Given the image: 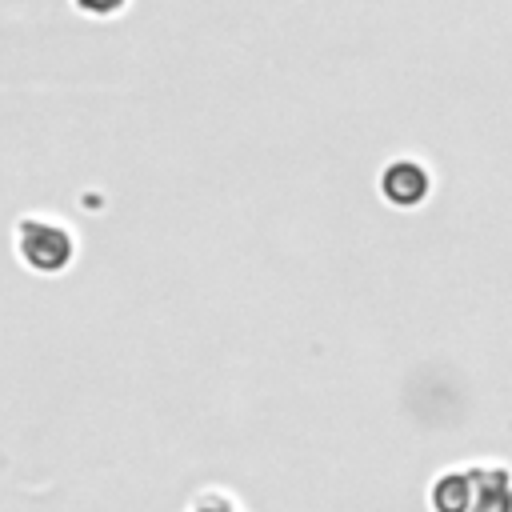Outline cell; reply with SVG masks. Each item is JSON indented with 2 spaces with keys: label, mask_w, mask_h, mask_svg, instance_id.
<instances>
[{
  "label": "cell",
  "mask_w": 512,
  "mask_h": 512,
  "mask_svg": "<svg viewBox=\"0 0 512 512\" xmlns=\"http://www.w3.org/2000/svg\"><path fill=\"white\" fill-rule=\"evenodd\" d=\"M16 260L36 276H60L76 260V236L52 216H20L12 228Z\"/></svg>",
  "instance_id": "1"
},
{
  "label": "cell",
  "mask_w": 512,
  "mask_h": 512,
  "mask_svg": "<svg viewBox=\"0 0 512 512\" xmlns=\"http://www.w3.org/2000/svg\"><path fill=\"white\" fill-rule=\"evenodd\" d=\"M380 192L388 204L396 208H416L428 200L432 192V176L420 160H392L384 172H380Z\"/></svg>",
  "instance_id": "2"
},
{
  "label": "cell",
  "mask_w": 512,
  "mask_h": 512,
  "mask_svg": "<svg viewBox=\"0 0 512 512\" xmlns=\"http://www.w3.org/2000/svg\"><path fill=\"white\" fill-rule=\"evenodd\" d=\"M472 484H476V472H468V476H444V480L436 484V492H432L436 508H440V512H464Z\"/></svg>",
  "instance_id": "3"
},
{
  "label": "cell",
  "mask_w": 512,
  "mask_h": 512,
  "mask_svg": "<svg viewBox=\"0 0 512 512\" xmlns=\"http://www.w3.org/2000/svg\"><path fill=\"white\" fill-rule=\"evenodd\" d=\"M512 508V484L504 472H492L480 480V500L472 504V512H508Z\"/></svg>",
  "instance_id": "4"
},
{
  "label": "cell",
  "mask_w": 512,
  "mask_h": 512,
  "mask_svg": "<svg viewBox=\"0 0 512 512\" xmlns=\"http://www.w3.org/2000/svg\"><path fill=\"white\" fill-rule=\"evenodd\" d=\"M188 512H240V508H236V500H232L228 492L208 488V492H200V496L188 504Z\"/></svg>",
  "instance_id": "5"
},
{
  "label": "cell",
  "mask_w": 512,
  "mask_h": 512,
  "mask_svg": "<svg viewBox=\"0 0 512 512\" xmlns=\"http://www.w3.org/2000/svg\"><path fill=\"white\" fill-rule=\"evenodd\" d=\"M72 8H76V12H84V16L108 20V16L124 12V8H128V0H72Z\"/></svg>",
  "instance_id": "6"
}]
</instances>
